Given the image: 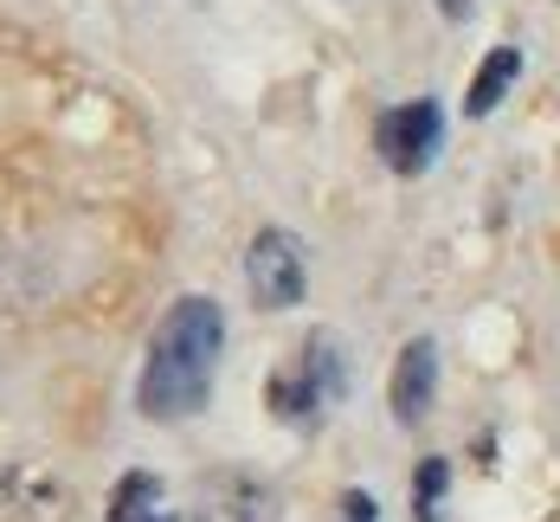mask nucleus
<instances>
[{"mask_svg":"<svg viewBox=\"0 0 560 522\" xmlns=\"http://www.w3.org/2000/svg\"><path fill=\"white\" fill-rule=\"evenodd\" d=\"M432 387H439V343L419 336V343L399 348V361H393V419L419 426L432 413Z\"/></svg>","mask_w":560,"mask_h":522,"instance_id":"obj_5","label":"nucleus"},{"mask_svg":"<svg viewBox=\"0 0 560 522\" xmlns=\"http://www.w3.org/2000/svg\"><path fill=\"white\" fill-rule=\"evenodd\" d=\"M515 78H522V53H515V46H497V53L477 65L470 91H464V116H490L509 97V84H515Z\"/></svg>","mask_w":560,"mask_h":522,"instance_id":"obj_6","label":"nucleus"},{"mask_svg":"<svg viewBox=\"0 0 560 522\" xmlns=\"http://www.w3.org/2000/svg\"><path fill=\"white\" fill-rule=\"evenodd\" d=\"M245 290H252L258 310H290V303H303V297H310V258H303V245H296L290 232L265 227L252 239V252H245Z\"/></svg>","mask_w":560,"mask_h":522,"instance_id":"obj_4","label":"nucleus"},{"mask_svg":"<svg viewBox=\"0 0 560 522\" xmlns=\"http://www.w3.org/2000/svg\"><path fill=\"white\" fill-rule=\"evenodd\" d=\"M104 522H174V510L162 503V484L149 471H129V477H116Z\"/></svg>","mask_w":560,"mask_h":522,"instance_id":"obj_7","label":"nucleus"},{"mask_svg":"<svg viewBox=\"0 0 560 522\" xmlns=\"http://www.w3.org/2000/svg\"><path fill=\"white\" fill-rule=\"evenodd\" d=\"M341 387H348V355H341L336 336H303L290 361H278L271 374H265V406H271V419L283 426H296V432H310L316 419H329L341 401Z\"/></svg>","mask_w":560,"mask_h":522,"instance_id":"obj_2","label":"nucleus"},{"mask_svg":"<svg viewBox=\"0 0 560 522\" xmlns=\"http://www.w3.org/2000/svg\"><path fill=\"white\" fill-rule=\"evenodd\" d=\"M220 355H225V310L213 297H174L168 316L155 323L149 361H142V387H136L142 419H194L213 394Z\"/></svg>","mask_w":560,"mask_h":522,"instance_id":"obj_1","label":"nucleus"},{"mask_svg":"<svg viewBox=\"0 0 560 522\" xmlns=\"http://www.w3.org/2000/svg\"><path fill=\"white\" fill-rule=\"evenodd\" d=\"M0 368H7V343H0Z\"/></svg>","mask_w":560,"mask_h":522,"instance_id":"obj_10","label":"nucleus"},{"mask_svg":"<svg viewBox=\"0 0 560 522\" xmlns=\"http://www.w3.org/2000/svg\"><path fill=\"white\" fill-rule=\"evenodd\" d=\"M445 477H451V464L445 459H425L419 471H412V510H419V522H439V503H445Z\"/></svg>","mask_w":560,"mask_h":522,"instance_id":"obj_8","label":"nucleus"},{"mask_svg":"<svg viewBox=\"0 0 560 522\" xmlns=\"http://www.w3.org/2000/svg\"><path fill=\"white\" fill-rule=\"evenodd\" d=\"M341 522H381L374 497H368V490H341Z\"/></svg>","mask_w":560,"mask_h":522,"instance_id":"obj_9","label":"nucleus"},{"mask_svg":"<svg viewBox=\"0 0 560 522\" xmlns=\"http://www.w3.org/2000/svg\"><path fill=\"white\" fill-rule=\"evenodd\" d=\"M374 149L393 174H425L445 149V111L432 97H412V104H393L374 123Z\"/></svg>","mask_w":560,"mask_h":522,"instance_id":"obj_3","label":"nucleus"}]
</instances>
